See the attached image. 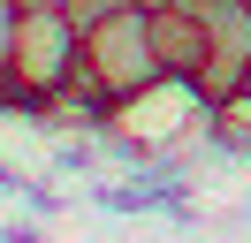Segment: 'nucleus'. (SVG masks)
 Masks as SVG:
<instances>
[{
	"label": "nucleus",
	"instance_id": "1",
	"mask_svg": "<svg viewBox=\"0 0 251 243\" xmlns=\"http://www.w3.org/2000/svg\"><path fill=\"white\" fill-rule=\"evenodd\" d=\"M76 76H84V30L69 23V8H23L16 61H8V76H0V99L46 106V99H61Z\"/></svg>",
	"mask_w": 251,
	"mask_h": 243
},
{
	"label": "nucleus",
	"instance_id": "2",
	"mask_svg": "<svg viewBox=\"0 0 251 243\" xmlns=\"http://www.w3.org/2000/svg\"><path fill=\"white\" fill-rule=\"evenodd\" d=\"M84 84L107 106H129L152 84H168V69L152 53V15L145 8H122V15H107V23L84 30Z\"/></svg>",
	"mask_w": 251,
	"mask_h": 243
},
{
	"label": "nucleus",
	"instance_id": "3",
	"mask_svg": "<svg viewBox=\"0 0 251 243\" xmlns=\"http://www.w3.org/2000/svg\"><path fill=\"white\" fill-rule=\"evenodd\" d=\"M152 53H160V69L175 76V84H190V76L205 69V53H213V38H205V15L190 8H152Z\"/></svg>",
	"mask_w": 251,
	"mask_h": 243
},
{
	"label": "nucleus",
	"instance_id": "4",
	"mask_svg": "<svg viewBox=\"0 0 251 243\" xmlns=\"http://www.w3.org/2000/svg\"><path fill=\"white\" fill-rule=\"evenodd\" d=\"M190 8L205 15V38H213V53L251 69V0H190Z\"/></svg>",
	"mask_w": 251,
	"mask_h": 243
},
{
	"label": "nucleus",
	"instance_id": "5",
	"mask_svg": "<svg viewBox=\"0 0 251 243\" xmlns=\"http://www.w3.org/2000/svg\"><path fill=\"white\" fill-rule=\"evenodd\" d=\"M205 122H213V137H221V145L251 152V84H244V91H228L221 106H205Z\"/></svg>",
	"mask_w": 251,
	"mask_h": 243
},
{
	"label": "nucleus",
	"instance_id": "6",
	"mask_svg": "<svg viewBox=\"0 0 251 243\" xmlns=\"http://www.w3.org/2000/svg\"><path fill=\"white\" fill-rule=\"evenodd\" d=\"M61 8H69V23H76V30H92V23H107V15H122L129 0H61Z\"/></svg>",
	"mask_w": 251,
	"mask_h": 243
},
{
	"label": "nucleus",
	"instance_id": "7",
	"mask_svg": "<svg viewBox=\"0 0 251 243\" xmlns=\"http://www.w3.org/2000/svg\"><path fill=\"white\" fill-rule=\"evenodd\" d=\"M16 30H23V8L0 0V76H8V61H16Z\"/></svg>",
	"mask_w": 251,
	"mask_h": 243
},
{
	"label": "nucleus",
	"instance_id": "8",
	"mask_svg": "<svg viewBox=\"0 0 251 243\" xmlns=\"http://www.w3.org/2000/svg\"><path fill=\"white\" fill-rule=\"evenodd\" d=\"M129 8H145V15H152V8H183V0H129Z\"/></svg>",
	"mask_w": 251,
	"mask_h": 243
},
{
	"label": "nucleus",
	"instance_id": "9",
	"mask_svg": "<svg viewBox=\"0 0 251 243\" xmlns=\"http://www.w3.org/2000/svg\"><path fill=\"white\" fill-rule=\"evenodd\" d=\"M16 8H61V0H16Z\"/></svg>",
	"mask_w": 251,
	"mask_h": 243
},
{
	"label": "nucleus",
	"instance_id": "10",
	"mask_svg": "<svg viewBox=\"0 0 251 243\" xmlns=\"http://www.w3.org/2000/svg\"><path fill=\"white\" fill-rule=\"evenodd\" d=\"M244 84H251V69H244Z\"/></svg>",
	"mask_w": 251,
	"mask_h": 243
}]
</instances>
